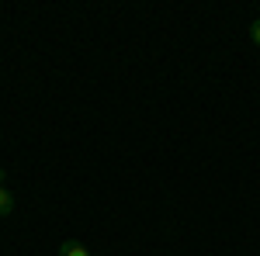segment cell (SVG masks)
Wrapping results in <instances>:
<instances>
[{"label": "cell", "mask_w": 260, "mask_h": 256, "mask_svg": "<svg viewBox=\"0 0 260 256\" xmlns=\"http://www.w3.org/2000/svg\"><path fill=\"white\" fill-rule=\"evenodd\" d=\"M59 256H90V249L83 242H77V239H66L59 246Z\"/></svg>", "instance_id": "obj_1"}, {"label": "cell", "mask_w": 260, "mask_h": 256, "mask_svg": "<svg viewBox=\"0 0 260 256\" xmlns=\"http://www.w3.org/2000/svg\"><path fill=\"white\" fill-rule=\"evenodd\" d=\"M11 211H14V194L7 187H0V218H7Z\"/></svg>", "instance_id": "obj_2"}, {"label": "cell", "mask_w": 260, "mask_h": 256, "mask_svg": "<svg viewBox=\"0 0 260 256\" xmlns=\"http://www.w3.org/2000/svg\"><path fill=\"white\" fill-rule=\"evenodd\" d=\"M250 39H253V45H260V18L250 21Z\"/></svg>", "instance_id": "obj_3"}, {"label": "cell", "mask_w": 260, "mask_h": 256, "mask_svg": "<svg viewBox=\"0 0 260 256\" xmlns=\"http://www.w3.org/2000/svg\"><path fill=\"white\" fill-rule=\"evenodd\" d=\"M0 187H4V166H0Z\"/></svg>", "instance_id": "obj_4"}]
</instances>
